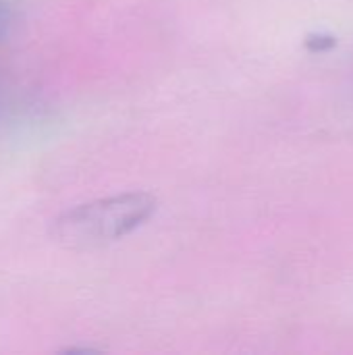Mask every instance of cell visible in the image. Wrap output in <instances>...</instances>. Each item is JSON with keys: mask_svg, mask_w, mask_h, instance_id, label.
<instances>
[{"mask_svg": "<svg viewBox=\"0 0 353 355\" xmlns=\"http://www.w3.org/2000/svg\"><path fill=\"white\" fill-rule=\"evenodd\" d=\"M156 210L150 193H121L81 204L52 223V237L69 250L98 248L117 241L141 227Z\"/></svg>", "mask_w": 353, "mask_h": 355, "instance_id": "obj_1", "label": "cell"}, {"mask_svg": "<svg viewBox=\"0 0 353 355\" xmlns=\"http://www.w3.org/2000/svg\"><path fill=\"white\" fill-rule=\"evenodd\" d=\"M6 23H8V8H6V4L0 0V33L6 29Z\"/></svg>", "mask_w": 353, "mask_h": 355, "instance_id": "obj_2", "label": "cell"}]
</instances>
